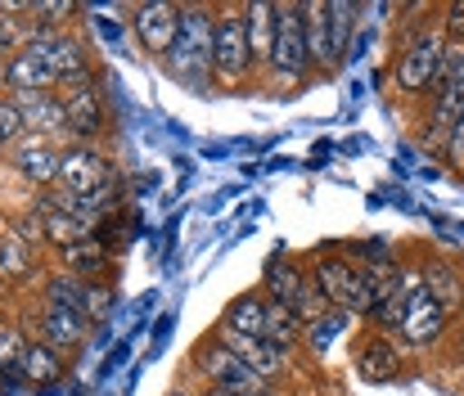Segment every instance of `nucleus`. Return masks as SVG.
Here are the masks:
<instances>
[{"label": "nucleus", "mask_w": 464, "mask_h": 396, "mask_svg": "<svg viewBox=\"0 0 464 396\" xmlns=\"http://www.w3.org/2000/svg\"><path fill=\"white\" fill-rule=\"evenodd\" d=\"M212 41H217V5L208 0H180V32L167 50V59L158 63L176 86H185L189 95H212L217 77H212Z\"/></svg>", "instance_id": "1"}, {"label": "nucleus", "mask_w": 464, "mask_h": 396, "mask_svg": "<svg viewBox=\"0 0 464 396\" xmlns=\"http://www.w3.org/2000/svg\"><path fill=\"white\" fill-rule=\"evenodd\" d=\"M311 82H315V68L307 54V36H303V0H289V5H280V27H276V41H271L257 86L266 95H298Z\"/></svg>", "instance_id": "2"}, {"label": "nucleus", "mask_w": 464, "mask_h": 396, "mask_svg": "<svg viewBox=\"0 0 464 396\" xmlns=\"http://www.w3.org/2000/svg\"><path fill=\"white\" fill-rule=\"evenodd\" d=\"M212 77L221 95H244L257 86V59L248 41V18L244 5H217V41H212Z\"/></svg>", "instance_id": "3"}, {"label": "nucleus", "mask_w": 464, "mask_h": 396, "mask_svg": "<svg viewBox=\"0 0 464 396\" xmlns=\"http://www.w3.org/2000/svg\"><path fill=\"white\" fill-rule=\"evenodd\" d=\"M447 50H451V41L438 27V18L415 41L397 45V54H392V82H397V91L406 100H433V91L442 82V68H447Z\"/></svg>", "instance_id": "4"}, {"label": "nucleus", "mask_w": 464, "mask_h": 396, "mask_svg": "<svg viewBox=\"0 0 464 396\" xmlns=\"http://www.w3.org/2000/svg\"><path fill=\"white\" fill-rule=\"evenodd\" d=\"M32 27H36V23H32ZM32 41L45 50L50 68L59 72V91L86 86V82H104L100 50H95V41H91L82 27H68V32H45V27H36Z\"/></svg>", "instance_id": "5"}, {"label": "nucleus", "mask_w": 464, "mask_h": 396, "mask_svg": "<svg viewBox=\"0 0 464 396\" xmlns=\"http://www.w3.org/2000/svg\"><path fill=\"white\" fill-rule=\"evenodd\" d=\"M185 379H194L198 388H226V392H262L271 388L266 379H257L230 347H221L212 333H203L189 356H185Z\"/></svg>", "instance_id": "6"}, {"label": "nucleus", "mask_w": 464, "mask_h": 396, "mask_svg": "<svg viewBox=\"0 0 464 396\" xmlns=\"http://www.w3.org/2000/svg\"><path fill=\"white\" fill-rule=\"evenodd\" d=\"M23 329L32 338H41L45 347L63 352L68 361H77L86 347H91V333H95V320H86L82 311H68V306H50V302H36L23 311Z\"/></svg>", "instance_id": "7"}, {"label": "nucleus", "mask_w": 464, "mask_h": 396, "mask_svg": "<svg viewBox=\"0 0 464 396\" xmlns=\"http://www.w3.org/2000/svg\"><path fill=\"white\" fill-rule=\"evenodd\" d=\"M352 370H356V379L370 383V388L406 383V379H411V352H406L401 338L365 329V333L356 338V347H352Z\"/></svg>", "instance_id": "8"}, {"label": "nucleus", "mask_w": 464, "mask_h": 396, "mask_svg": "<svg viewBox=\"0 0 464 396\" xmlns=\"http://www.w3.org/2000/svg\"><path fill=\"white\" fill-rule=\"evenodd\" d=\"M118 176H122V167L113 162V153L104 144H68L59 153V180H54V189L86 198V194L109 189Z\"/></svg>", "instance_id": "9"}, {"label": "nucleus", "mask_w": 464, "mask_h": 396, "mask_svg": "<svg viewBox=\"0 0 464 396\" xmlns=\"http://www.w3.org/2000/svg\"><path fill=\"white\" fill-rule=\"evenodd\" d=\"M221 347H230L257 379H266L271 388H285L294 374H298V352H285V347H276V343H266V338H248V333H235L230 324H221V320H212V329H208Z\"/></svg>", "instance_id": "10"}, {"label": "nucleus", "mask_w": 464, "mask_h": 396, "mask_svg": "<svg viewBox=\"0 0 464 396\" xmlns=\"http://www.w3.org/2000/svg\"><path fill=\"white\" fill-rule=\"evenodd\" d=\"M59 144H50V140H41V135H23L18 144H9L5 149V171H9V180H18L23 189H27V198L32 194H41V189H54V180H59Z\"/></svg>", "instance_id": "11"}, {"label": "nucleus", "mask_w": 464, "mask_h": 396, "mask_svg": "<svg viewBox=\"0 0 464 396\" xmlns=\"http://www.w3.org/2000/svg\"><path fill=\"white\" fill-rule=\"evenodd\" d=\"M63 95V113H68V135L72 144H100L113 127V104L104 95V82H86V86H68Z\"/></svg>", "instance_id": "12"}, {"label": "nucleus", "mask_w": 464, "mask_h": 396, "mask_svg": "<svg viewBox=\"0 0 464 396\" xmlns=\"http://www.w3.org/2000/svg\"><path fill=\"white\" fill-rule=\"evenodd\" d=\"M127 32H131V45H136L145 59L162 63L167 50H171V41H176V32H180V0H145V5H131Z\"/></svg>", "instance_id": "13"}, {"label": "nucleus", "mask_w": 464, "mask_h": 396, "mask_svg": "<svg viewBox=\"0 0 464 396\" xmlns=\"http://www.w3.org/2000/svg\"><path fill=\"white\" fill-rule=\"evenodd\" d=\"M14 104H18V113H23V131L27 135H41V140H50V144H59V149H68L72 144V135H68V113H63V95L59 91H18V95H9Z\"/></svg>", "instance_id": "14"}, {"label": "nucleus", "mask_w": 464, "mask_h": 396, "mask_svg": "<svg viewBox=\"0 0 464 396\" xmlns=\"http://www.w3.org/2000/svg\"><path fill=\"white\" fill-rule=\"evenodd\" d=\"M451 315L429 297V293H415L411 302H406V320H401V343H406V352H433L447 333H451Z\"/></svg>", "instance_id": "15"}, {"label": "nucleus", "mask_w": 464, "mask_h": 396, "mask_svg": "<svg viewBox=\"0 0 464 396\" xmlns=\"http://www.w3.org/2000/svg\"><path fill=\"white\" fill-rule=\"evenodd\" d=\"M424 293L456 320L464 311V262L447 257V253L424 257Z\"/></svg>", "instance_id": "16"}, {"label": "nucleus", "mask_w": 464, "mask_h": 396, "mask_svg": "<svg viewBox=\"0 0 464 396\" xmlns=\"http://www.w3.org/2000/svg\"><path fill=\"white\" fill-rule=\"evenodd\" d=\"M5 82H9V95H18V91H59V72L50 68V59H45V50L36 45V41H27L9 63H5Z\"/></svg>", "instance_id": "17"}, {"label": "nucleus", "mask_w": 464, "mask_h": 396, "mask_svg": "<svg viewBox=\"0 0 464 396\" xmlns=\"http://www.w3.org/2000/svg\"><path fill=\"white\" fill-rule=\"evenodd\" d=\"M45 270H50V266L41 262V248H27V244L14 239L9 230L0 235V284H5V288L23 293L27 284H41Z\"/></svg>", "instance_id": "18"}, {"label": "nucleus", "mask_w": 464, "mask_h": 396, "mask_svg": "<svg viewBox=\"0 0 464 396\" xmlns=\"http://www.w3.org/2000/svg\"><path fill=\"white\" fill-rule=\"evenodd\" d=\"M113 262H118V253L104 244V239H95V235H86L82 244H72L68 253H54L50 266H59V270H68V275H82V279H104V275H113Z\"/></svg>", "instance_id": "19"}, {"label": "nucleus", "mask_w": 464, "mask_h": 396, "mask_svg": "<svg viewBox=\"0 0 464 396\" xmlns=\"http://www.w3.org/2000/svg\"><path fill=\"white\" fill-rule=\"evenodd\" d=\"M68 370H72V361L63 352L45 347L41 338H27V352H23V379H27V388H36V392L59 388L68 379Z\"/></svg>", "instance_id": "20"}, {"label": "nucleus", "mask_w": 464, "mask_h": 396, "mask_svg": "<svg viewBox=\"0 0 464 396\" xmlns=\"http://www.w3.org/2000/svg\"><path fill=\"white\" fill-rule=\"evenodd\" d=\"M36 302L68 306V311H82V315H86V306H91V279H82V275H68V270L50 266V270L41 275V284H36ZM86 320H91V315H86Z\"/></svg>", "instance_id": "21"}, {"label": "nucleus", "mask_w": 464, "mask_h": 396, "mask_svg": "<svg viewBox=\"0 0 464 396\" xmlns=\"http://www.w3.org/2000/svg\"><path fill=\"white\" fill-rule=\"evenodd\" d=\"M303 36H307V54L315 77H334L338 63L329 54V14H324L320 0H303Z\"/></svg>", "instance_id": "22"}, {"label": "nucleus", "mask_w": 464, "mask_h": 396, "mask_svg": "<svg viewBox=\"0 0 464 396\" xmlns=\"http://www.w3.org/2000/svg\"><path fill=\"white\" fill-rule=\"evenodd\" d=\"M221 324H230L235 333H248V338H266V293L262 288L235 293L221 311Z\"/></svg>", "instance_id": "23"}, {"label": "nucleus", "mask_w": 464, "mask_h": 396, "mask_svg": "<svg viewBox=\"0 0 464 396\" xmlns=\"http://www.w3.org/2000/svg\"><path fill=\"white\" fill-rule=\"evenodd\" d=\"M324 14H329V54L343 68L347 50H352V41L361 32V5L356 0H324Z\"/></svg>", "instance_id": "24"}, {"label": "nucleus", "mask_w": 464, "mask_h": 396, "mask_svg": "<svg viewBox=\"0 0 464 396\" xmlns=\"http://www.w3.org/2000/svg\"><path fill=\"white\" fill-rule=\"evenodd\" d=\"M244 18H248V41H253V59H257V72H262V63L271 54V41H276V27H280V5L253 0V5H244Z\"/></svg>", "instance_id": "25"}, {"label": "nucleus", "mask_w": 464, "mask_h": 396, "mask_svg": "<svg viewBox=\"0 0 464 396\" xmlns=\"http://www.w3.org/2000/svg\"><path fill=\"white\" fill-rule=\"evenodd\" d=\"M303 333H307V324L298 320V311L266 297V343H276L285 352H303Z\"/></svg>", "instance_id": "26"}, {"label": "nucleus", "mask_w": 464, "mask_h": 396, "mask_svg": "<svg viewBox=\"0 0 464 396\" xmlns=\"http://www.w3.org/2000/svg\"><path fill=\"white\" fill-rule=\"evenodd\" d=\"M347 324H352V320H347L343 311H329V315L311 320L307 333H303V352L320 361V356H324V352H329V347H334V343H338L343 333H347Z\"/></svg>", "instance_id": "27"}, {"label": "nucleus", "mask_w": 464, "mask_h": 396, "mask_svg": "<svg viewBox=\"0 0 464 396\" xmlns=\"http://www.w3.org/2000/svg\"><path fill=\"white\" fill-rule=\"evenodd\" d=\"M9 235L23 239L27 248H41V253H45V221H41V212H32L27 203L9 212Z\"/></svg>", "instance_id": "28"}, {"label": "nucleus", "mask_w": 464, "mask_h": 396, "mask_svg": "<svg viewBox=\"0 0 464 396\" xmlns=\"http://www.w3.org/2000/svg\"><path fill=\"white\" fill-rule=\"evenodd\" d=\"M23 113H18V104L9 100V95H0V153L9 149V144H18L23 140Z\"/></svg>", "instance_id": "29"}, {"label": "nucleus", "mask_w": 464, "mask_h": 396, "mask_svg": "<svg viewBox=\"0 0 464 396\" xmlns=\"http://www.w3.org/2000/svg\"><path fill=\"white\" fill-rule=\"evenodd\" d=\"M438 27L447 32L451 45H464V0H451V5L438 9Z\"/></svg>", "instance_id": "30"}, {"label": "nucleus", "mask_w": 464, "mask_h": 396, "mask_svg": "<svg viewBox=\"0 0 464 396\" xmlns=\"http://www.w3.org/2000/svg\"><path fill=\"white\" fill-rule=\"evenodd\" d=\"M442 158H447V167H456V171H464V118L451 127V135H447V149H442Z\"/></svg>", "instance_id": "31"}, {"label": "nucleus", "mask_w": 464, "mask_h": 396, "mask_svg": "<svg viewBox=\"0 0 464 396\" xmlns=\"http://www.w3.org/2000/svg\"><path fill=\"white\" fill-rule=\"evenodd\" d=\"M131 343H136V333H131V338H122V343H118V347L109 352V361L100 365V374H95V383H104V379H109L113 370H122V365H127V356H131Z\"/></svg>", "instance_id": "32"}, {"label": "nucleus", "mask_w": 464, "mask_h": 396, "mask_svg": "<svg viewBox=\"0 0 464 396\" xmlns=\"http://www.w3.org/2000/svg\"><path fill=\"white\" fill-rule=\"evenodd\" d=\"M171 320H176V311H162L158 315V324H154V352L162 347V338H167V329H171Z\"/></svg>", "instance_id": "33"}, {"label": "nucleus", "mask_w": 464, "mask_h": 396, "mask_svg": "<svg viewBox=\"0 0 464 396\" xmlns=\"http://www.w3.org/2000/svg\"><path fill=\"white\" fill-rule=\"evenodd\" d=\"M162 396H198V383H194V379H180V383H171Z\"/></svg>", "instance_id": "34"}, {"label": "nucleus", "mask_w": 464, "mask_h": 396, "mask_svg": "<svg viewBox=\"0 0 464 396\" xmlns=\"http://www.w3.org/2000/svg\"><path fill=\"white\" fill-rule=\"evenodd\" d=\"M0 158H5V153H0Z\"/></svg>", "instance_id": "35"}, {"label": "nucleus", "mask_w": 464, "mask_h": 396, "mask_svg": "<svg viewBox=\"0 0 464 396\" xmlns=\"http://www.w3.org/2000/svg\"><path fill=\"white\" fill-rule=\"evenodd\" d=\"M0 315H5V311H0Z\"/></svg>", "instance_id": "36"}]
</instances>
